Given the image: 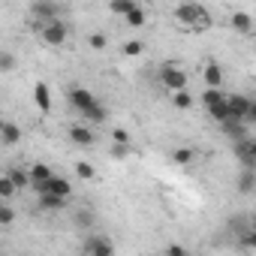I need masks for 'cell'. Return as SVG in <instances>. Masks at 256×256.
<instances>
[{
	"instance_id": "obj_1",
	"label": "cell",
	"mask_w": 256,
	"mask_h": 256,
	"mask_svg": "<svg viewBox=\"0 0 256 256\" xmlns=\"http://www.w3.org/2000/svg\"><path fill=\"white\" fill-rule=\"evenodd\" d=\"M175 18H178L184 28H193V30L208 28V12H205V6L193 4V0H187V4H181V6L175 10Z\"/></svg>"
},
{
	"instance_id": "obj_2",
	"label": "cell",
	"mask_w": 256,
	"mask_h": 256,
	"mask_svg": "<svg viewBox=\"0 0 256 256\" xmlns=\"http://www.w3.org/2000/svg\"><path fill=\"white\" fill-rule=\"evenodd\" d=\"M235 157L244 169H256V139H250V136L235 139Z\"/></svg>"
},
{
	"instance_id": "obj_3",
	"label": "cell",
	"mask_w": 256,
	"mask_h": 256,
	"mask_svg": "<svg viewBox=\"0 0 256 256\" xmlns=\"http://www.w3.org/2000/svg\"><path fill=\"white\" fill-rule=\"evenodd\" d=\"M66 34H70V28H66L60 18L42 24V42H46V46H64V42H66Z\"/></svg>"
},
{
	"instance_id": "obj_4",
	"label": "cell",
	"mask_w": 256,
	"mask_h": 256,
	"mask_svg": "<svg viewBox=\"0 0 256 256\" xmlns=\"http://www.w3.org/2000/svg\"><path fill=\"white\" fill-rule=\"evenodd\" d=\"M160 78H163V88H169L172 94L187 88V72H184V70H178L175 64H166V66H163V72H160Z\"/></svg>"
},
{
	"instance_id": "obj_5",
	"label": "cell",
	"mask_w": 256,
	"mask_h": 256,
	"mask_svg": "<svg viewBox=\"0 0 256 256\" xmlns=\"http://www.w3.org/2000/svg\"><path fill=\"white\" fill-rule=\"evenodd\" d=\"M66 96H70V102H72V108H76V112H88L90 106H96L94 94H90L88 88H82V84H72V88L66 90Z\"/></svg>"
},
{
	"instance_id": "obj_6",
	"label": "cell",
	"mask_w": 256,
	"mask_h": 256,
	"mask_svg": "<svg viewBox=\"0 0 256 256\" xmlns=\"http://www.w3.org/2000/svg\"><path fill=\"white\" fill-rule=\"evenodd\" d=\"M30 16H34L40 24H48V22L58 18V4H54V0H36V4L30 6Z\"/></svg>"
},
{
	"instance_id": "obj_7",
	"label": "cell",
	"mask_w": 256,
	"mask_h": 256,
	"mask_svg": "<svg viewBox=\"0 0 256 256\" xmlns=\"http://www.w3.org/2000/svg\"><path fill=\"white\" fill-rule=\"evenodd\" d=\"M40 193H60V196H70L72 193V184L66 181V178H58V175H52L48 181H42V184H34Z\"/></svg>"
},
{
	"instance_id": "obj_8",
	"label": "cell",
	"mask_w": 256,
	"mask_h": 256,
	"mask_svg": "<svg viewBox=\"0 0 256 256\" xmlns=\"http://www.w3.org/2000/svg\"><path fill=\"white\" fill-rule=\"evenodd\" d=\"M250 102H253V100H247V96H241V94H232V96H229L232 118H238V120H247V114H250Z\"/></svg>"
},
{
	"instance_id": "obj_9",
	"label": "cell",
	"mask_w": 256,
	"mask_h": 256,
	"mask_svg": "<svg viewBox=\"0 0 256 256\" xmlns=\"http://www.w3.org/2000/svg\"><path fill=\"white\" fill-rule=\"evenodd\" d=\"M114 247L106 241V238H100V235H90L88 241H84V253H96V256H108Z\"/></svg>"
},
{
	"instance_id": "obj_10",
	"label": "cell",
	"mask_w": 256,
	"mask_h": 256,
	"mask_svg": "<svg viewBox=\"0 0 256 256\" xmlns=\"http://www.w3.org/2000/svg\"><path fill=\"white\" fill-rule=\"evenodd\" d=\"M202 76H205V84H208V88H220V84H223V70H220L217 60H208Z\"/></svg>"
},
{
	"instance_id": "obj_11",
	"label": "cell",
	"mask_w": 256,
	"mask_h": 256,
	"mask_svg": "<svg viewBox=\"0 0 256 256\" xmlns=\"http://www.w3.org/2000/svg\"><path fill=\"white\" fill-rule=\"evenodd\" d=\"M34 102L40 106V112H52V94H48V84H42V82L34 84Z\"/></svg>"
},
{
	"instance_id": "obj_12",
	"label": "cell",
	"mask_w": 256,
	"mask_h": 256,
	"mask_svg": "<svg viewBox=\"0 0 256 256\" xmlns=\"http://www.w3.org/2000/svg\"><path fill=\"white\" fill-rule=\"evenodd\" d=\"M66 205V196H60V193H40V208H46V211H60Z\"/></svg>"
},
{
	"instance_id": "obj_13",
	"label": "cell",
	"mask_w": 256,
	"mask_h": 256,
	"mask_svg": "<svg viewBox=\"0 0 256 256\" xmlns=\"http://www.w3.org/2000/svg\"><path fill=\"white\" fill-rule=\"evenodd\" d=\"M208 114H211L214 120H220V124H223V120H229V118H232V108H229V96H223L220 102L208 106Z\"/></svg>"
},
{
	"instance_id": "obj_14",
	"label": "cell",
	"mask_w": 256,
	"mask_h": 256,
	"mask_svg": "<svg viewBox=\"0 0 256 256\" xmlns=\"http://www.w3.org/2000/svg\"><path fill=\"white\" fill-rule=\"evenodd\" d=\"M72 223H76V226H78L82 232H90V229L96 226V217H94V214H90L88 208H78V211L72 214Z\"/></svg>"
},
{
	"instance_id": "obj_15",
	"label": "cell",
	"mask_w": 256,
	"mask_h": 256,
	"mask_svg": "<svg viewBox=\"0 0 256 256\" xmlns=\"http://www.w3.org/2000/svg\"><path fill=\"white\" fill-rule=\"evenodd\" d=\"M0 136H4V145H16V142L22 139L18 124H12V120H4V126H0Z\"/></svg>"
},
{
	"instance_id": "obj_16",
	"label": "cell",
	"mask_w": 256,
	"mask_h": 256,
	"mask_svg": "<svg viewBox=\"0 0 256 256\" xmlns=\"http://www.w3.org/2000/svg\"><path fill=\"white\" fill-rule=\"evenodd\" d=\"M256 187V169H244L241 166V175H238V193H250Z\"/></svg>"
},
{
	"instance_id": "obj_17",
	"label": "cell",
	"mask_w": 256,
	"mask_h": 256,
	"mask_svg": "<svg viewBox=\"0 0 256 256\" xmlns=\"http://www.w3.org/2000/svg\"><path fill=\"white\" fill-rule=\"evenodd\" d=\"M70 139L76 145H94V133L88 130V126H70Z\"/></svg>"
},
{
	"instance_id": "obj_18",
	"label": "cell",
	"mask_w": 256,
	"mask_h": 256,
	"mask_svg": "<svg viewBox=\"0 0 256 256\" xmlns=\"http://www.w3.org/2000/svg\"><path fill=\"white\" fill-rule=\"evenodd\" d=\"M229 22H232V28H235L238 34H250V28H253V22H250V16H247V12H235Z\"/></svg>"
},
{
	"instance_id": "obj_19",
	"label": "cell",
	"mask_w": 256,
	"mask_h": 256,
	"mask_svg": "<svg viewBox=\"0 0 256 256\" xmlns=\"http://www.w3.org/2000/svg\"><path fill=\"white\" fill-rule=\"evenodd\" d=\"M52 175H54V172H52L46 163H34V166H30V178H34V184H42V181H48Z\"/></svg>"
},
{
	"instance_id": "obj_20",
	"label": "cell",
	"mask_w": 256,
	"mask_h": 256,
	"mask_svg": "<svg viewBox=\"0 0 256 256\" xmlns=\"http://www.w3.org/2000/svg\"><path fill=\"white\" fill-rule=\"evenodd\" d=\"M108 6H112L114 16H130V12L136 10V0H112Z\"/></svg>"
},
{
	"instance_id": "obj_21",
	"label": "cell",
	"mask_w": 256,
	"mask_h": 256,
	"mask_svg": "<svg viewBox=\"0 0 256 256\" xmlns=\"http://www.w3.org/2000/svg\"><path fill=\"white\" fill-rule=\"evenodd\" d=\"M10 178L16 181V187H28V184H34L30 169H28V172H24V169H10Z\"/></svg>"
},
{
	"instance_id": "obj_22",
	"label": "cell",
	"mask_w": 256,
	"mask_h": 256,
	"mask_svg": "<svg viewBox=\"0 0 256 256\" xmlns=\"http://www.w3.org/2000/svg\"><path fill=\"white\" fill-rule=\"evenodd\" d=\"M16 190H18V187H16V181H12L10 175H6V178H0V199H4V202H6V199H12V193H16Z\"/></svg>"
},
{
	"instance_id": "obj_23",
	"label": "cell",
	"mask_w": 256,
	"mask_h": 256,
	"mask_svg": "<svg viewBox=\"0 0 256 256\" xmlns=\"http://www.w3.org/2000/svg\"><path fill=\"white\" fill-rule=\"evenodd\" d=\"M223 96H226V94H223L220 88H205V94H202V102H205V108H208V106H214V102H220Z\"/></svg>"
},
{
	"instance_id": "obj_24",
	"label": "cell",
	"mask_w": 256,
	"mask_h": 256,
	"mask_svg": "<svg viewBox=\"0 0 256 256\" xmlns=\"http://www.w3.org/2000/svg\"><path fill=\"white\" fill-rule=\"evenodd\" d=\"M82 114H84L90 124H102V120H106V108H102L100 102H96V106H90V108H88V112H82Z\"/></svg>"
},
{
	"instance_id": "obj_25",
	"label": "cell",
	"mask_w": 256,
	"mask_h": 256,
	"mask_svg": "<svg viewBox=\"0 0 256 256\" xmlns=\"http://www.w3.org/2000/svg\"><path fill=\"white\" fill-rule=\"evenodd\" d=\"M126 18V24H130V28H145V10L142 6H136L130 16H124Z\"/></svg>"
},
{
	"instance_id": "obj_26",
	"label": "cell",
	"mask_w": 256,
	"mask_h": 256,
	"mask_svg": "<svg viewBox=\"0 0 256 256\" xmlns=\"http://www.w3.org/2000/svg\"><path fill=\"white\" fill-rule=\"evenodd\" d=\"M172 102H175V108H181V112H184V108H190V106H193V96H190L187 90H175Z\"/></svg>"
},
{
	"instance_id": "obj_27",
	"label": "cell",
	"mask_w": 256,
	"mask_h": 256,
	"mask_svg": "<svg viewBox=\"0 0 256 256\" xmlns=\"http://www.w3.org/2000/svg\"><path fill=\"white\" fill-rule=\"evenodd\" d=\"M142 52H145V42H142V40H130V42L124 46V54H126V58H139Z\"/></svg>"
},
{
	"instance_id": "obj_28",
	"label": "cell",
	"mask_w": 256,
	"mask_h": 256,
	"mask_svg": "<svg viewBox=\"0 0 256 256\" xmlns=\"http://www.w3.org/2000/svg\"><path fill=\"white\" fill-rule=\"evenodd\" d=\"M172 163H178V166H184V163H190L193 160V151L190 148H178V151H172V157H169Z\"/></svg>"
},
{
	"instance_id": "obj_29",
	"label": "cell",
	"mask_w": 256,
	"mask_h": 256,
	"mask_svg": "<svg viewBox=\"0 0 256 256\" xmlns=\"http://www.w3.org/2000/svg\"><path fill=\"white\" fill-rule=\"evenodd\" d=\"M76 172H78V178H84V181H90V178L96 175V169H94L90 163H84V160H82V163H76Z\"/></svg>"
},
{
	"instance_id": "obj_30",
	"label": "cell",
	"mask_w": 256,
	"mask_h": 256,
	"mask_svg": "<svg viewBox=\"0 0 256 256\" xmlns=\"http://www.w3.org/2000/svg\"><path fill=\"white\" fill-rule=\"evenodd\" d=\"M241 247H247V250H256V229H247V232L241 235Z\"/></svg>"
},
{
	"instance_id": "obj_31",
	"label": "cell",
	"mask_w": 256,
	"mask_h": 256,
	"mask_svg": "<svg viewBox=\"0 0 256 256\" xmlns=\"http://www.w3.org/2000/svg\"><path fill=\"white\" fill-rule=\"evenodd\" d=\"M112 139H114L118 145H130V133H126V130H124V126H118V130L112 133Z\"/></svg>"
},
{
	"instance_id": "obj_32",
	"label": "cell",
	"mask_w": 256,
	"mask_h": 256,
	"mask_svg": "<svg viewBox=\"0 0 256 256\" xmlns=\"http://www.w3.org/2000/svg\"><path fill=\"white\" fill-rule=\"evenodd\" d=\"M16 220V211L12 208H0V226H10Z\"/></svg>"
},
{
	"instance_id": "obj_33",
	"label": "cell",
	"mask_w": 256,
	"mask_h": 256,
	"mask_svg": "<svg viewBox=\"0 0 256 256\" xmlns=\"http://www.w3.org/2000/svg\"><path fill=\"white\" fill-rule=\"evenodd\" d=\"M0 66H4V72H10V70L16 66V58H12L10 52H4V54H0Z\"/></svg>"
},
{
	"instance_id": "obj_34",
	"label": "cell",
	"mask_w": 256,
	"mask_h": 256,
	"mask_svg": "<svg viewBox=\"0 0 256 256\" xmlns=\"http://www.w3.org/2000/svg\"><path fill=\"white\" fill-rule=\"evenodd\" d=\"M88 46H90V48H106V36H102V34H90Z\"/></svg>"
},
{
	"instance_id": "obj_35",
	"label": "cell",
	"mask_w": 256,
	"mask_h": 256,
	"mask_svg": "<svg viewBox=\"0 0 256 256\" xmlns=\"http://www.w3.org/2000/svg\"><path fill=\"white\" fill-rule=\"evenodd\" d=\"M126 154H130V151H126V145H118V142L112 145V157H114V160H124Z\"/></svg>"
},
{
	"instance_id": "obj_36",
	"label": "cell",
	"mask_w": 256,
	"mask_h": 256,
	"mask_svg": "<svg viewBox=\"0 0 256 256\" xmlns=\"http://www.w3.org/2000/svg\"><path fill=\"white\" fill-rule=\"evenodd\" d=\"M166 250H169V253H172V256H181V253H187V250H184V247H181V244H172V247H166Z\"/></svg>"
},
{
	"instance_id": "obj_37",
	"label": "cell",
	"mask_w": 256,
	"mask_h": 256,
	"mask_svg": "<svg viewBox=\"0 0 256 256\" xmlns=\"http://www.w3.org/2000/svg\"><path fill=\"white\" fill-rule=\"evenodd\" d=\"M247 120H253V124H256V100L250 102V114H247Z\"/></svg>"
}]
</instances>
